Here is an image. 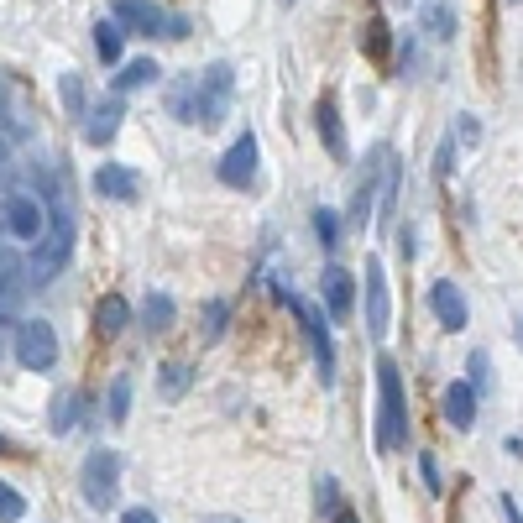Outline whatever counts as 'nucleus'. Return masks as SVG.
<instances>
[{
    "label": "nucleus",
    "instance_id": "obj_6",
    "mask_svg": "<svg viewBox=\"0 0 523 523\" xmlns=\"http://www.w3.org/2000/svg\"><path fill=\"white\" fill-rule=\"evenodd\" d=\"M231 63H210L199 74V126H220L225 121V110H231Z\"/></svg>",
    "mask_w": 523,
    "mask_h": 523
},
{
    "label": "nucleus",
    "instance_id": "obj_44",
    "mask_svg": "<svg viewBox=\"0 0 523 523\" xmlns=\"http://www.w3.org/2000/svg\"><path fill=\"white\" fill-rule=\"evenodd\" d=\"M278 6H293V0H278Z\"/></svg>",
    "mask_w": 523,
    "mask_h": 523
},
{
    "label": "nucleus",
    "instance_id": "obj_45",
    "mask_svg": "<svg viewBox=\"0 0 523 523\" xmlns=\"http://www.w3.org/2000/svg\"><path fill=\"white\" fill-rule=\"evenodd\" d=\"M0 351H6V340H0Z\"/></svg>",
    "mask_w": 523,
    "mask_h": 523
},
{
    "label": "nucleus",
    "instance_id": "obj_24",
    "mask_svg": "<svg viewBox=\"0 0 523 523\" xmlns=\"http://www.w3.org/2000/svg\"><path fill=\"white\" fill-rule=\"evenodd\" d=\"M398 157H393V147L382 152V194H377V220H388L393 215V199H398Z\"/></svg>",
    "mask_w": 523,
    "mask_h": 523
},
{
    "label": "nucleus",
    "instance_id": "obj_41",
    "mask_svg": "<svg viewBox=\"0 0 523 523\" xmlns=\"http://www.w3.org/2000/svg\"><path fill=\"white\" fill-rule=\"evenodd\" d=\"M335 523H361V518H356V513H346V508H340V513H335Z\"/></svg>",
    "mask_w": 523,
    "mask_h": 523
},
{
    "label": "nucleus",
    "instance_id": "obj_34",
    "mask_svg": "<svg viewBox=\"0 0 523 523\" xmlns=\"http://www.w3.org/2000/svg\"><path fill=\"white\" fill-rule=\"evenodd\" d=\"M320 497H314V503H320V513H340L335 508V476H320V487H314Z\"/></svg>",
    "mask_w": 523,
    "mask_h": 523
},
{
    "label": "nucleus",
    "instance_id": "obj_36",
    "mask_svg": "<svg viewBox=\"0 0 523 523\" xmlns=\"http://www.w3.org/2000/svg\"><path fill=\"white\" fill-rule=\"evenodd\" d=\"M419 471H424V487H429V492H440V471H435V461L424 456V461H419Z\"/></svg>",
    "mask_w": 523,
    "mask_h": 523
},
{
    "label": "nucleus",
    "instance_id": "obj_38",
    "mask_svg": "<svg viewBox=\"0 0 523 523\" xmlns=\"http://www.w3.org/2000/svg\"><path fill=\"white\" fill-rule=\"evenodd\" d=\"M121 523H157V513H152V508H131Z\"/></svg>",
    "mask_w": 523,
    "mask_h": 523
},
{
    "label": "nucleus",
    "instance_id": "obj_10",
    "mask_svg": "<svg viewBox=\"0 0 523 523\" xmlns=\"http://www.w3.org/2000/svg\"><path fill=\"white\" fill-rule=\"evenodd\" d=\"M121 116H126V110H121V95H110V100H100V105H89L84 110V142L89 147H105L110 142V136H116L121 131Z\"/></svg>",
    "mask_w": 523,
    "mask_h": 523
},
{
    "label": "nucleus",
    "instance_id": "obj_20",
    "mask_svg": "<svg viewBox=\"0 0 523 523\" xmlns=\"http://www.w3.org/2000/svg\"><path fill=\"white\" fill-rule=\"evenodd\" d=\"M189 382H194V367L189 361H163V367H157V398L163 403H178L189 393Z\"/></svg>",
    "mask_w": 523,
    "mask_h": 523
},
{
    "label": "nucleus",
    "instance_id": "obj_2",
    "mask_svg": "<svg viewBox=\"0 0 523 523\" xmlns=\"http://www.w3.org/2000/svg\"><path fill=\"white\" fill-rule=\"evenodd\" d=\"M377 450L398 456L408 445V398H403V372L393 356H377Z\"/></svg>",
    "mask_w": 523,
    "mask_h": 523
},
{
    "label": "nucleus",
    "instance_id": "obj_28",
    "mask_svg": "<svg viewBox=\"0 0 523 523\" xmlns=\"http://www.w3.org/2000/svg\"><path fill=\"white\" fill-rule=\"evenodd\" d=\"M21 513H27V497L11 482H0V523H21Z\"/></svg>",
    "mask_w": 523,
    "mask_h": 523
},
{
    "label": "nucleus",
    "instance_id": "obj_29",
    "mask_svg": "<svg viewBox=\"0 0 523 523\" xmlns=\"http://www.w3.org/2000/svg\"><path fill=\"white\" fill-rule=\"evenodd\" d=\"M225 320H231V304L215 299L210 309H204V340H220L225 335Z\"/></svg>",
    "mask_w": 523,
    "mask_h": 523
},
{
    "label": "nucleus",
    "instance_id": "obj_19",
    "mask_svg": "<svg viewBox=\"0 0 523 523\" xmlns=\"http://www.w3.org/2000/svg\"><path fill=\"white\" fill-rule=\"evenodd\" d=\"M126 325H131V304L121 299V293H105V299L95 304V335L100 340H116Z\"/></svg>",
    "mask_w": 523,
    "mask_h": 523
},
{
    "label": "nucleus",
    "instance_id": "obj_17",
    "mask_svg": "<svg viewBox=\"0 0 523 523\" xmlns=\"http://www.w3.org/2000/svg\"><path fill=\"white\" fill-rule=\"evenodd\" d=\"M440 408H445V424L450 429H471L476 424V388H471V382H450Z\"/></svg>",
    "mask_w": 523,
    "mask_h": 523
},
{
    "label": "nucleus",
    "instance_id": "obj_26",
    "mask_svg": "<svg viewBox=\"0 0 523 523\" xmlns=\"http://www.w3.org/2000/svg\"><path fill=\"white\" fill-rule=\"evenodd\" d=\"M121 27H116V21H100V27H95V53H100V63H110V68H116V58H121Z\"/></svg>",
    "mask_w": 523,
    "mask_h": 523
},
{
    "label": "nucleus",
    "instance_id": "obj_22",
    "mask_svg": "<svg viewBox=\"0 0 523 523\" xmlns=\"http://www.w3.org/2000/svg\"><path fill=\"white\" fill-rule=\"evenodd\" d=\"M152 79H157V63L152 58H131L121 74H110V89H116V95H131V89H142Z\"/></svg>",
    "mask_w": 523,
    "mask_h": 523
},
{
    "label": "nucleus",
    "instance_id": "obj_16",
    "mask_svg": "<svg viewBox=\"0 0 523 523\" xmlns=\"http://www.w3.org/2000/svg\"><path fill=\"white\" fill-rule=\"evenodd\" d=\"M168 116H178L184 126H199V74H184L168 84Z\"/></svg>",
    "mask_w": 523,
    "mask_h": 523
},
{
    "label": "nucleus",
    "instance_id": "obj_3",
    "mask_svg": "<svg viewBox=\"0 0 523 523\" xmlns=\"http://www.w3.org/2000/svg\"><path fill=\"white\" fill-rule=\"evenodd\" d=\"M278 299L293 309V320H299L304 340H309V356H314V367H320V382H335V346H330V330H325V309H314L309 299H299L293 288L278 283Z\"/></svg>",
    "mask_w": 523,
    "mask_h": 523
},
{
    "label": "nucleus",
    "instance_id": "obj_15",
    "mask_svg": "<svg viewBox=\"0 0 523 523\" xmlns=\"http://www.w3.org/2000/svg\"><path fill=\"white\" fill-rule=\"evenodd\" d=\"M320 293H325V309H330V320H346V314H351V299H356V288H351V272H346V267H325V278H320Z\"/></svg>",
    "mask_w": 523,
    "mask_h": 523
},
{
    "label": "nucleus",
    "instance_id": "obj_9",
    "mask_svg": "<svg viewBox=\"0 0 523 523\" xmlns=\"http://www.w3.org/2000/svg\"><path fill=\"white\" fill-rule=\"evenodd\" d=\"M429 309H435V320L445 325V330H466L471 325V309H466V293L450 283V278H440L435 288H429Z\"/></svg>",
    "mask_w": 523,
    "mask_h": 523
},
{
    "label": "nucleus",
    "instance_id": "obj_31",
    "mask_svg": "<svg viewBox=\"0 0 523 523\" xmlns=\"http://www.w3.org/2000/svg\"><path fill=\"white\" fill-rule=\"evenodd\" d=\"M126 414H131V377H116V388H110V419L126 424Z\"/></svg>",
    "mask_w": 523,
    "mask_h": 523
},
{
    "label": "nucleus",
    "instance_id": "obj_43",
    "mask_svg": "<svg viewBox=\"0 0 523 523\" xmlns=\"http://www.w3.org/2000/svg\"><path fill=\"white\" fill-rule=\"evenodd\" d=\"M518 346H523V320H518Z\"/></svg>",
    "mask_w": 523,
    "mask_h": 523
},
{
    "label": "nucleus",
    "instance_id": "obj_7",
    "mask_svg": "<svg viewBox=\"0 0 523 523\" xmlns=\"http://www.w3.org/2000/svg\"><path fill=\"white\" fill-rule=\"evenodd\" d=\"M257 136L252 131H241L236 142H231V152L220 157V184H231V189H246L257 178Z\"/></svg>",
    "mask_w": 523,
    "mask_h": 523
},
{
    "label": "nucleus",
    "instance_id": "obj_39",
    "mask_svg": "<svg viewBox=\"0 0 523 523\" xmlns=\"http://www.w3.org/2000/svg\"><path fill=\"white\" fill-rule=\"evenodd\" d=\"M11 173V152H6V142H0V178Z\"/></svg>",
    "mask_w": 523,
    "mask_h": 523
},
{
    "label": "nucleus",
    "instance_id": "obj_13",
    "mask_svg": "<svg viewBox=\"0 0 523 523\" xmlns=\"http://www.w3.org/2000/svg\"><path fill=\"white\" fill-rule=\"evenodd\" d=\"M116 27H131V32L157 37L163 27H173V21L157 11V6H147V0H116Z\"/></svg>",
    "mask_w": 523,
    "mask_h": 523
},
{
    "label": "nucleus",
    "instance_id": "obj_30",
    "mask_svg": "<svg viewBox=\"0 0 523 523\" xmlns=\"http://www.w3.org/2000/svg\"><path fill=\"white\" fill-rule=\"evenodd\" d=\"M58 95H63V105L74 110V116H84V79L79 74H63L58 79Z\"/></svg>",
    "mask_w": 523,
    "mask_h": 523
},
{
    "label": "nucleus",
    "instance_id": "obj_25",
    "mask_svg": "<svg viewBox=\"0 0 523 523\" xmlns=\"http://www.w3.org/2000/svg\"><path fill=\"white\" fill-rule=\"evenodd\" d=\"M79 419H84V393H63L53 403V435H68Z\"/></svg>",
    "mask_w": 523,
    "mask_h": 523
},
{
    "label": "nucleus",
    "instance_id": "obj_21",
    "mask_svg": "<svg viewBox=\"0 0 523 523\" xmlns=\"http://www.w3.org/2000/svg\"><path fill=\"white\" fill-rule=\"evenodd\" d=\"M419 21H424V32L435 37V42H450V37H456V11H450V0H424V6H419Z\"/></svg>",
    "mask_w": 523,
    "mask_h": 523
},
{
    "label": "nucleus",
    "instance_id": "obj_4",
    "mask_svg": "<svg viewBox=\"0 0 523 523\" xmlns=\"http://www.w3.org/2000/svg\"><path fill=\"white\" fill-rule=\"evenodd\" d=\"M116 487H121V461H116V450H89V456H84V471H79L84 503L95 508V513L116 508Z\"/></svg>",
    "mask_w": 523,
    "mask_h": 523
},
{
    "label": "nucleus",
    "instance_id": "obj_23",
    "mask_svg": "<svg viewBox=\"0 0 523 523\" xmlns=\"http://www.w3.org/2000/svg\"><path fill=\"white\" fill-rule=\"evenodd\" d=\"M142 320H147L152 335H163V330H173V320H178V304L168 299V293H152V299L142 304Z\"/></svg>",
    "mask_w": 523,
    "mask_h": 523
},
{
    "label": "nucleus",
    "instance_id": "obj_12",
    "mask_svg": "<svg viewBox=\"0 0 523 523\" xmlns=\"http://www.w3.org/2000/svg\"><path fill=\"white\" fill-rule=\"evenodd\" d=\"M314 126H320V142H325V152L335 157V163H346L351 142H346V126H340V110H335V100H330V95H325L320 105H314Z\"/></svg>",
    "mask_w": 523,
    "mask_h": 523
},
{
    "label": "nucleus",
    "instance_id": "obj_42",
    "mask_svg": "<svg viewBox=\"0 0 523 523\" xmlns=\"http://www.w3.org/2000/svg\"><path fill=\"white\" fill-rule=\"evenodd\" d=\"M0 456H11V440L6 435H0Z\"/></svg>",
    "mask_w": 523,
    "mask_h": 523
},
{
    "label": "nucleus",
    "instance_id": "obj_14",
    "mask_svg": "<svg viewBox=\"0 0 523 523\" xmlns=\"http://www.w3.org/2000/svg\"><path fill=\"white\" fill-rule=\"evenodd\" d=\"M95 194L131 204L136 194H142V178H136L131 168H121V163H105V168H95Z\"/></svg>",
    "mask_w": 523,
    "mask_h": 523
},
{
    "label": "nucleus",
    "instance_id": "obj_35",
    "mask_svg": "<svg viewBox=\"0 0 523 523\" xmlns=\"http://www.w3.org/2000/svg\"><path fill=\"white\" fill-rule=\"evenodd\" d=\"M450 163H456V142H450V136H445V147H440V163H435V173L445 178V173H450Z\"/></svg>",
    "mask_w": 523,
    "mask_h": 523
},
{
    "label": "nucleus",
    "instance_id": "obj_18",
    "mask_svg": "<svg viewBox=\"0 0 523 523\" xmlns=\"http://www.w3.org/2000/svg\"><path fill=\"white\" fill-rule=\"evenodd\" d=\"M27 272H21V262H16V252L11 246H0V320H11V309H16V299H21V283Z\"/></svg>",
    "mask_w": 523,
    "mask_h": 523
},
{
    "label": "nucleus",
    "instance_id": "obj_5",
    "mask_svg": "<svg viewBox=\"0 0 523 523\" xmlns=\"http://www.w3.org/2000/svg\"><path fill=\"white\" fill-rule=\"evenodd\" d=\"M16 361L27 372H53L58 367V335L48 320H21L16 330Z\"/></svg>",
    "mask_w": 523,
    "mask_h": 523
},
{
    "label": "nucleus",
    "instance_id": "obj_27",
    "mask_svg": "<svg viewBox=\"0 0 523 523\" xmlns=\"http://www.w3.org/2000/svg\"><path fill=\"white\" fill-rule=\"evenodd\" d=\"M361 48H367L372 58H388V21L372 16L367 27H361Z\"/></svg>",
    "mask_w": 523,
    "mask_h": 523
},
{
    "label": "nucleus",
    "instance_id": "obj_32",
    "mask_svg": "<svg viewBox=\"0 0 523 523\" xmlns=\"http://www.w3.org/2000/svg\"><path fill=\"white\" fill-rule=\"evenodd\" d=\"M314 236H320L325 246H335V236H340V215H335V210H314Z\"/></svg>",
    "mask_w": 523,
    "mask_h": 523
},
{
    "label": "nucleus",
    "instance_id": "obj_1",
    "mask_svg": "<svg viewBox=\"0 0 523 523\" xmlns=\"http://www.w3.org/2000/svg\"><path fill=\"white\" fill-rule=\"evenodd\" d=\"M68 257H74V199L53 194V220H48V231H42V241L32 246V262H27L32 288L53 283L58 272L68 267Z\"/></svg>",
    "mask_w": 523,
    "mask_h": 523
},
{
    "label": "nucleus",
    "instance_id": "obj_40",
    "mask_svg": "<svg viewBox=\"0 0 523 523\" xmlns=\"http://www.w3.org/2000/svg\"><path fill=\"white\" fill-rule=\"evenodd\" d=\"M199 523H246V518H225V513H210V518H199Z\"/></svg>",
    "mask_w": 523,
    "mask_h": 523
},
{
    "label": "nucleus",
    "instance_id": "obj_33",
    "mask_svg": "<svg viewBox=\"0 0 523 523\" xmlns=\"http://www.w3.org/2000/svg\"><path fill=\"white\" fill-rule=\"evenodd\" d=\"M466 367H471V388H476V393H487V382H492V367H487V356L476 351V356L466 361Z\"/></svg>",
    "mask_w": 523,
    "mask_h": 523
},
{
    "label": "nucleus",
    "instance_id": "obj_11",
    "mask_svg": "<svg viewBox=\"0 0 523 523\" xmlns=\"http://www.w3.org/2000/svg\"><path fill=\"white\" fill-rule=\"evenodd\" d=\"M367 330L382 340L388 335V278H382V262L367 257Z\"/></svg>",
    "mask_w": 523,
    "mask_h": 523
},
{
    "label": "nucleus",
    "instance_id": "obj_37",
    "mask_svg": "<svg viewBox=\"0 0 523 523\" xmlns=\"http://www.w3.org/2000/svg\"><path fill=\"white\" fill-rule=\"evenodd\" d=\"M497 508H503V518H508V523H523V513H518V503H513V497H508V492H503V497H497Z\"/></svg>",
    "mask_w": 523,
    "mask_h": 523
},
{
    "label": "nucleus",
    "instance_id": "obj_8",
    "mask_svg": "<svg viewBox=\"0 0 523 523\" xmlns=\"http://www.w3.org/2000/svg\"><path fill=\"white\" fill-rule=\"evenodd\" d=\"M6 225H11L16 241H32V246L48 231V225H42V204L32 194H6Z\"/></svg>",
    "mask_w": 523,
    "mask_h": 523
}]
</instances>
